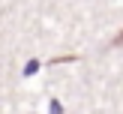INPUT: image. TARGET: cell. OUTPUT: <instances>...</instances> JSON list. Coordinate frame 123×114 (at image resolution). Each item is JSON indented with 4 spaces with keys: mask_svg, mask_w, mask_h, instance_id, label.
<instances>
[{
    "mask_svg": "<svg viewBox=\"0 0 123 114\" xmlns=\"http://www.w3.org/2000/svg\"><path fill=\"white\" fill-rule=\"evenodd\" d=\"M39 72V60H30L27 66H24V75H36Z\"/></svg>",
    "mask_w": 123,
    "mask_h": 114,
    "instance_id": "cell-1",
    "label": "cell"
},
{
    "mask_svg": "<svg viewBox=\"0 0 123 114\" xmlns=\"http://www.w3.org/2000/svg\"><path fill=\"white\" fill-rule=\"evenodd\" d=\"M51 114H63V105H60V102H57V99H54V102H51Z\"/></svg>",
    "mask_w": 123,
    "mask_h": 114,
    "instance_id": "cell-2",
    "label": "cell"
},
{
    "mask_svg": "<svg viewBox=\"0 0 123 114\" xmlns=\"http://www.w3.org/2000/svg\"><path fill=\"white\" fill-rule=\"evenodd\" d=\"M117 42H123V33H120V36H117Z\"/></svg>",
    "mask_w": 123,
    "mask_h": 114,
    "instance_id": "cell-3",
    "label": "cell"
}]
</instances>
